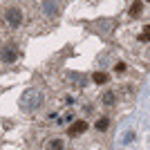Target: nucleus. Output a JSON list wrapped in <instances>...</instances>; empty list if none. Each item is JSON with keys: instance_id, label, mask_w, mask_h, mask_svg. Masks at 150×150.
<instances>
[{"instance_id": "obj_7", "label": "nucleus", "mask_w": 150, "mask_h": 150, "mask_svg": "<svg viewBox=\"0 0 150 150\" xmlns=\"http://www.w3.org/2000/svg\"><path fill=\"white\" fill-rule=\"evenodd\" d=\"M2 61L5 63H13L16 61V52L13 50H2Z\"/></svg>"}, {"instance_id": "obj_1", "label": "nucleus", "mask_w": 150, "mask_h": 150, "mask_svg": "<svg viewBox=\"0 0 150 150\" xmlns=\"http://www.w3.org/2000/svg\"><path fill=\"white\" fill-rule=\"evenodd\" d=\"M40 103H43V94L38 92V90H27L20 96V105L25 108V110H36V108H40Z\"/></svg>"}, {"instance_id": "obj_10", "label": "nucleus", "mask_w": 150, "mask_h": 150, "mask_svg": "<svg viewBox=\"0 0 150 150\" xmlns=\"http://www.w3.org/2000/svg\"><path fill=\"white\" fill-rule=\"evenodd\" d=\"M47 148L50 150H63V141L61 139H52L50 144H47Z\"/></svg>"}, {"instance_id": "obj_5", "label": "nucleus", "mask_w": 150, "mask_h": 150, "mask_svg": "<svg viewBox=\"0 0 150 150\" xmlns=\"http://www.w3.org/2000/svg\"><path fill=\"white\" fill-rule=\"evenodd\" d=\"M141 11H144V2H132V7H130V16L132 18L141 16Z\"/></svg>"}, {"instance_id": "obj_9", "label": "nucleus", "mask_w": 150, "mask_h": 150, "mask_svg": "<svg viewBox=\"0 0 150 150\" xmlns=\"http://www.w3.org/2000/svg\"><path fill=\"white\" fill-rule=\"evenodd\" d=\"M108 125H110V119H108V117H103V119L96 121V130L103 132V130H108Z\"/></svg>"}, {"instance_id": "obj_4", "label": "nucleus", "mask_w": 150, "mask_h": 150, "mask_svg": "<svg viewBox=\"0 0 150 150\" xmlns=\"http://www.w3.org/2000/svg\"><path fill=\"white\" fill-rule=\"evenodd\" d=\"M108 79H110V76H108L105 72H94V74H92V81L96 83V85H103V83H108Z\"/></svg>"}, {"instance_id": "obj_11", "label": "nucleus", "mask_w": 150, "mask_h": 150, "mask_svg": "<svg viewBox=\"0 0 150 150\" xmlns=\"http://www.w3.org/2000/svg\"><path fill=\"white\" fill-rule=\"evenodd\" d=\"M148 2H150V0H148Z\"/></svg>"}, {"instance_id": "obj_8", "label": "nucleus", "mask_w": 150, "mask_h": 150, "mask_svg": "<svg viewBox=\"0 0 150 150\" xmlns=\"http://www.w3.org/2000/svg\"><path fill=\"white\" fill-rule=\"evenodd\" d=\"M114 101H117L114 92H103V103H105V105H114Z\"/></svg>"}, {"instance_id": "obj_3", "label": "nucleus", "mask_w": 150, "mask_h": 150, "mask_svg": "<svg viewBox=\"0 0 150 150\" xmlns=\"http://www.w3.org/2000/svg\"><path fill=\"white\" fill-rule=\"evenodd\" d=\"M85 130H88V123H85V121H74V123L69 125L67 134L69 137H76V134H83Z\"/></svg>"}, {"instance_id": "obj_2", "label": "nucleus", "mask_w": 150, "mask_h": 150, "mask_svg": "<svg viewBox=\"0 0 150 150\" xmlns=\"http://www.w3.org/2000/svg\"><path fill=\"white\" fill-rule=\"evenodd\" d=\"M5 20H7V25H9V27H18L20 23H23V11H20L18 7H11V9H7Z\"/></svg>"}, {"instance_id": "obj_6", "label": "nucleus", "mask_w": 150, "mask_h": 150, "mask_svg": "<svg viewBox=\"0 0 150 150\" xmlns=\"http://www.w3.org/2000/svg\"><path fill=\"white\" fill-rule=\"evenodd\" d=\"M137 40H139V43H150V25H146V27H144V31L139 34Z\"/></svg>"}]
</instances>
